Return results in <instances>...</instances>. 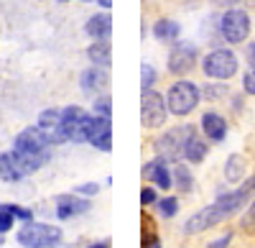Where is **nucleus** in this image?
I'll return each instance as SVG.
<instances>
[{
	"instance_id": "1",
	"label": "nucleus",
	"mask_w": 255,
	"mask_h": 248,
	"mask_svg": "<svg viewBox=\"0 0 255 248\" xmlns=\"http://www.w3.org/2000/svg\"><path fill=\"white\" fill-rule=\"evenodd\" d=\"M51 146H54V143L44 136V131H41L38 126L20 131L15 136V141H13V151L26 161V167H28L31 174L36 169H41L51 159Z\"/></svg>"
},
{
	"instance_id": "2",
	"label": "nucleus",
	"mask_w": 255,
	"mask_h": 248,
	"mask_svg": "<svg viewBox=\"0 0 255 248\" xmlns=\"http://www.w3.org/2000/svg\"><path fill=\"white\" fill-rule=\"evenodd\" d=\"M18 243L26 248H56L61 243V228L46 223H33L28 220L23 228L18 231Z\"/></svg>"
},
{
	"instance_id": "3",
	"label": "nucleus",
	"mask_w": 255,
	"mask_h": 248,
	"mask_svg": "<svg viewBox=\"0 0 255 248\" xmlns=\"http://www.w3.org/2000/svg\"><path fill=\"white\" fill-rule=\"evenodd\" d=\"M61 123H64V133L74 143H87L90 133H92V123L95 115H90L87 110H82L79 105H69L61 110Z\"/></svg>"
},
{
	"instance_id": "4",
	"label": "nucleus",
	"mask_w": 255,
	"mask_h": 248,
	"mask_svg": "<svg viewBox=\"0 0 255 248\" xmlns=\"http://www.w3.org/2000/svg\"><path fill=\"white\" fill-rule=\"evenodd\" d=\"M197 102H199V87L194 82H186V79L174 82L168 95H166V105L174 115H189L197 108Z\"/></svg>"
},
{
	"instance_id": "5",
	"label": "nucleus",
	"mask_w": 255,
	"mask_h": 248,
	"mask_svg": "<svg viewBox=\"0 0 255 248\" xmlns=\"http://www.w3.org/2000/svg\"><path fill=\"white\" fill-rule=\"evenodd\" d=\"M191 133H194V128H191V126L171 128V131H166V133L153 143V149H156V154L163 156L166 161H176L179 156H184V146H186V141H189Z\"/></svg>"
},
{
	"instance_id": "6",
	"label": "nucleus",
	"mask_w": 255,
	"mask_h": 248,
	"mask_svg": "<svg viewBox=\"0 0 255 248\" xmlns=\"http://www.w3.org/2000/svg\"><path fill=\"white\" fill-rule=\"evenodd\" d=\"M202 69L212 79H230L232 74L238 72V56L232 54L230 49H215L212 54L204 56Z\"/></svg>"
},
{
	"instance_id": "7",
	"label": "nucleus",
	"mask_w": 255,
	"mask_h": 248,
	"mask_svg": "<svg viewBox=\"0 0 255 248\" xmlns=\"http://www.w3.org/2000/svg\"><path fill=\"white\" fill-rule=\"evenodd\" d=\"M166 115H168V105L166 100L153 92V90H143L140 95V120L145 128H158L166 123Z\"/></svg>"
},
{
	"instance_id": "8",
	"label": "nucleus",
	"mask_w": 255,
	"mask_h": 248,
	"mask_svg": "<svg viewBox=\"0 0 255 248\" xmlns=\"http://www.w3.org/2000/svg\"><path fill=\"white\" fill-rule=\"evenodd\" d=\"M220 31L225 36V41L230 44H240V41L248 38L250 33V15L240 8H232L222 15V23H220Z\"/></svg>"
},
{
	"instance_id": "9",
	"label": "nucleus",
	"mask_w": 255,
	"mask_h": 248,
	"mask_svg": "<svg viewBox=\"0 0 255 248\" xmlns=\"http://www.w3.org/2000/svg\"><path fill=\"white\" fill-rule=\"evenodd\" d=\"M227 215L220 210V205H207V208H202L199 213H194L186 223H184V233L186 236H194V233H202V231H209L215 228V225H220V220H225Z\"/></svg>"
},
{
	"instance_id": "10",
	"label": "nucleus",
	"mask_w": 255,
	"mask_h": 248,
	"mask_svg": "<svg viewBox=\"0 0 255 248\" xmlns=\"http://www.w3.org/2000/svg\"><path fill=\"white\" fill-rule=\"evenodd\" d=\"M194 64H197V46L194 44L181 41L168 54V72H174V74H186L194 69Z\"/></svg>"
},
{
	"instance_id": "11",
	"label": "nucleus",
	"mask_w": 255,
	"mask_h": 248,
	"mask_svg": "<svg viewBox=\"0 0 255 248\" xmlns=\"http://www.w3.org/2000/svg\"><path fill=\"white\" fill-rule=\"evenodd\" d=\"M253 192H255V177H253V179H248V182L243 184L240 190L220 195V197H217V205H220V210H222V213H225V215L230 218V215L240 213V208H245Z\"/></svg>"
},
{
	"instance_id": "12",
	"label": "nucleus",
	"mask_w": 255,
	"mask_h": 248,
	"mask_svg": "<svg viewBox=\"0 0 255 248\" xmlns=\"http://www.w3.org/2000/svg\"><path fill=\"white\" fill-rule=\"evenodd\" d=\"M38 128L44 131V136L54 143V146H61L67 143V133H64V123H61V110L51 108V110H44L38 115Z\"/></svg>"
},
{
	"instance_id": "13",
	"label": "nucleus",
	"mask_w": 255,
	"mask_h": 248,
	"mask_svg": "<svg viewBox=\"0 0 255 248\" xmlns=\"http://www.w3.org/2000/svg\"><path fill=\"white\" fill-rule=\"evenodd\" d=\"M28 167H26V161L20 159L15 151H3L0 154V179L3 182H18V179H23L28 177Z\"/></svg>"
},
{
	"instance_id": "14",
	"label": "nucleus",
	"mask_w": 255,
	"mask_h": 248,
	"mask_svg": "<svg viewBox=\"0 0 255 248\" xmlns=\"http://www.w3.org/2000/svg\"><path fill=\"white\" fill-rule=\"evenodd\" d=\"M90 210V200L74 195H59L56 197V218L59 220H72L77 215H84Z\"/></svg>"
},
{
	"instance_id": "15",
	"label": "nucleus",
	"mask_w": 255,
	"mask_h": 248,
	"mask_svg": "<svg viewBox=\"0 0 255 248\" xmlns=\"http://www.w3.org/2000/svg\"><path fill=\"white\" fill-rule=\"evenodd\" d=\"M95 149L100 151H113V123L110 118H102V115H95V123H92V133H90V141Z\"/></svg>"
},
{
	"instance_id": "16",
	"label": "nucleus",
	"mask_w": 255,
	"mask_h": 248,
	"mask_svg": "<svg viewBox=\"0 0 255 248\" xmlns=\"http://www.w3.org/2000/svg\"><path fill=\"white\" fill-rule=\"evenodd\" d=\"M143 177H145V179H151L153 184H158L161 190L174 187V177H171V172H168L166 159H163V156H158V159H156V161H151V164H145Z\"/></svg>"
},
{
	"instance_id": "17",
	"label": "nucleus",
	"mask_w": 255,
	"mask_h": 248,
	"mask_svg": "<svg viewBox=\"0 0 255 248\" xmlns=\"http://www.w3.org/2000/svg\"><path fill=\"white\" fill-rule=\"evenodd\" d=\"M202 131L212 143H220L227 136V123L220 113H204L202 115Z\"/></svg>"
},
{
	"instance_id": "18",
	"label": "nucleus",
	"mask_w": 255,
	"mask_h": 248,
	"mask_svg": "<svg viewBox=\"0 0 255 248\" xmlns=\"http://www.w3.org/2000/svg\"><path fill=\"white\" fill-rule=\"evenodd\" d=\"M87 56L95 67H110L113 64V46L108 38H95V44L87 49Z\"/></svg>"
},
{
	"instance_id": "19",
	"label": "nucleus",
	"mask_w": 255,
	"mask_h": 248,
	"mask_svg": "<svg viewBox=\"0 0 255 248\" xmlns=\"http://www.w3.org/2000/svg\"><path fill=\"white\" fill-rule=\"evenodd\" d=\"M105 87H108V72H105V67H92L87 72H82V90L84 92L95 95Z\"/></svg>"
},
{
	"instance_id": "20",
	"label": "nucleus",
	"mask_w": 255,
	"mask_h": 248,
	"mask_svg": "<svg viewBox=\"0 0 255 248\" xmlns=\"http://www.w3.org/2000/svg\"><path fill=\"white\" fill-rule=\"evenodd\" d=\"M207 151H209V143L204 138H199L197 133H191L189 141H186V146H184V159L189 164H202L204 156H207Z\"/></svg>"
},
{
	"instance_id": "21",
	"label": "nucleus",
	"mask_w": 255,
	"mask_h": 248,
	"mask_svg": "<svg viewBox=\"0 0 255 248\" xmlns=\"http://www.w3.org/2000/svg\"><path fill=\"white\" fill-rule=\"evenodd\" d=\"M245 172H248L245 156H240V154L227 156V164H225V179H227V182H232V184L243 182V179H245Z\"/></svg>"
},
{
	"instance_id": "22",
	"label": "nucleus",
	"mask_w": 255,
	"mask_h": 248,
	"mask_svg": "<svg viewBox=\"0 0 255 248\" xmlns=\"http://www.w3.org/2000/svg\"><path fill=\"white\" fill-rule=\"evenodd\" d=\"M113 31V18L108 13H100V15H92L87 20V33L92 38H108Z\"/></svg>"
},
{
	"instance_id": "23",
	"label": "nucleus",
	"mask_w": 255,
	"mask_h": 248,
	"mask_svg": "<svg viewBox=\"0 0 255 248\" xmlns=\"http://www.w3.org/2000/svg\"><path fill=\"white\" fill-rule=\"evenodd\" d=\"M174 187H179V192H191L194 190V177H191L186 164H176L174 167Z\"/></svg>"
},
{
	"instance_id": "24",
	"label": "nucleus",
	"mask_w": 255,
	"mask_h": 248,
	"mask_svg": "<svg viewBox=\"0 0 255 248\" xmlns=\"http://www.w3.org/2000/svg\"><path fill=\"white\" fill-rule=\"evenodd\" d=\"M140 246L143 248H161V238L153 231V220L143 213V233H140Z\"/></svg>"
},
{
	"instance_id": "25",
	"label": "nucleus",
	"mask_w": 255,
	"mask_h": 248,
	"mask_svg": "<svg viewBox=\"0 0 255 248\" xmlns=\"http://www.w3.org/2000/svg\"><path fill=\"white\" fill-rule=\"evenodd\" d=\"M153 33L161 41H176L179 38V23H176V20L163 18V20H158V23L153 26Z\"/></svg>"
},
{
	"instance_id": "26",
	"label": "nucleus",
	"mask_w": 255,
	"mask_h": 248,
	"mask_svg": "<svg viewBox=\"0 0 255 248\" xmlns=\"http://www.w3.org/2000/svg\"><path fill=\"white\" fill-rule=\"evenodd\" d=\"M156 205H158V215H161V218H174L176 210H179V200H176V197H163V200H158Z\"/></svg>"
},
{
	"instance_id": "27",
	"label": "nucleus",
	"mask_w": 255,
	"mask_h": 248,
	"mask_svg": "<svg viewBox=\"0 0 255 248\" xmlns=\"http://www.w3.org/2000/svg\"><path fill=\"white\" fill-rule=\"evenodd\" d=\"M140 74H143V77H140V87H143V90H151L153 82H156V69H153L151 64H143V67H140Z\"/></svg>"
},
{
	"instance_id": "28",
	"label": "nucleus",
	"mask_w": 255,
	"mask_h": 248,
	"mask_svg": "<svg viewBox=\"0 0 255 248\" xmlns=\"http://www.w3.org/2000/svg\"><path fill=\"white\" fill-rule=\"evenodd\" d=\"M13 223H15L13 213L5 208V205H0V236H3V233H8V231L13 228Z\"/></svg>"
},
{
	"instance_id": "29",
	"label": "nucleus",
	"mask_w": 255,
	"mask_h": 248,
	"mask_svg": "<svg viewBox=\"0 0 255 248\" xmlns=\"http://www.w3.org/2000/svg\"><path fill=\"white\" fill-rule=\"evenodd\" d=\"M95 115H102V118H110L113 115V102L110 97H100L95 102Z\"/></svg>"
},
{
	"instance_id": "30",
	"label": "nucleus",
	"mask_w": 255,
	"mask_h": 248,
	"mask_svg": "<svg viewBox=\"0 0 255 248\" xmlns=\"http://www.w3.org/2000/svg\"><path fill=\"white\" fill-rule=\"evenodd\" d=\"M3 205L13 213V218H15V220H26V223H28V220L33 218V213H31V210H26V208H20V205H8V202H3Z\"/></svg>"
},
{
	"instance_id": "31",
	"label": "nucleus",
	"mask_w": 255,
	"mask_h": 248,
	"mask_svg": "<svg viewBox=\"0 0 255 248\" xmlns=\"http://www.w3.org/2000/svg\"><path fill=\"white\" fill-rule=\"evenodd\" d=\"M243 87H245L248 95H255V67H250V69L245 72V77H243Z\"/></svg>"
},
{
	"instance_id": "32",
	"label": "nucleus",
	"mask_w": 255,
	"mask_h": 248,
	"mask_svg": "<svg viewBox=\"0 0 255 248\" xmlns=\"http://www.w3.org/2000/svg\"><path fill=\"white\" fill-rule=\"evenodd\" d=\"M77 195H84V197H90V195H97L100 192V184H95V182H87V184H77V190H74Z\"/></svg>"
},
{
	"instance_id": "33",
	"label": "nucleus",
	"mask_w": 255,
	"mask_h": 248,
	"mask_svg": "<svg viewBox=\"0 0 255 248\" xmlns=\"http://www.w3.org/2000/svg\"><path fill=\"white\" fill-rule=\"evenodd\" d=\"M156 202H158L156 190H151V187H143V192H140V205H156Z\"/></svg>"
},
{
	"instance_id": "34",
	"label": "nucleus",
	"mask_w": 255,
	"mask_h": 248,
	"mask_svg": "<svg viewBox=\"0 0 255 248\" xmlns=\"http://www.w3.org/2000/svg\"><path fill=\"white\" fill-rule=\"evenodd\" d=\"M230 241H232V233H222L217 241H212L207 248H227V246H230Z\"/></svg>"
},
{
	"instance_id": "35",
	"label": "nucleus",
	"mask_w": 255,
	"mask_h": 248,
	"mask_svg": "<svg viewBox=\"0 0 255 248\" xmlns=\"http://www.w3.org/2000/svg\"><path fill=\"white\" fill-rule=\"evenodd\" d=\"M243 223H245V225H255V202L250 205V210H248V215H245Z\"/></svg>"
},
{
	"instance_id": "36",
	"label": "nucleus",
	"mask_w": 255,
	"mask_h": 248,
	"mask_svg": "<svg viewBox=\"0 0 255 248\" xmlns=\"http://www.w3.org/2000/svg\"><path fill=\"white\" fill-rule=\"evenodd\" d=\"M248 61H250V64L255 67V41H253V44L248 46Z\"/></svg>"
},
{
	"instance_id": "37",
	"label": "nucleus",
	"mask_w": 255,
	"mask_h": 248,
	"mask_svg": "<svg viewBox=\"0 0 255 248\" xmlns=\"http://www.w3.org/2000/svg\"><path fill=\"white\" fill-rule=\"evenodd\" d=\"M220 5H238V3H248V0H215Z\"/></svg>"
},
{
	"instance_id": "38",
	"label": "nucleus",
	"mask_w": 255,
	"mask_h": 248,
	"mask_svg": "<svg viewBox=\"0 0 255 248\" xmlns=\"http://www.w3.org/2000/svg\"><path fill=\"white\" fill-rule=\"evenodd\" d=\"M90 248H110V243L108 241H100V243H92Z\"/></svg>"
},
{
	"instance_id": "39",
	"label": "nucleus",
	"mask_w": 255,
	"mask_h": 248,
	"mask_svg": "<svg viewBox=\"0 0 255 248\" xmlns=\"http://www.w3.org/2000/svg\"><path fill=\"white\" fill-rule=\"evenodd\" d=\"M97 3H100L102 8H110V5H113V0H97Z\"/></svg>"
},
{
	"instance_id": "40",
	"label": "nucleus",
	"mask_w": 255,
	"mask_h": 248,
	"mask_svg": "<svg viewBox=\"0 0 255 248\" xmlns=\"http://www.w3.org/2000/svg\"><path fill=\"white\" fill-rule=\"evenodd\" d=\"M87 3H90V0H87Z\"/></svg>"
},
{
	"instance_id": "41",
	"label": "nucleus",
	"mask_w": 255,
	"mask_h": 248,
	"mask_svg": "<svg viewBox=\"0 0 255 248\" xmlns=\"http://www.w3.org/2000/svg\"><path fill=\"white\" fill-rule=\"evenodd\" d=\"M61 3H64V0H61Z\"/></svg>"
}]
</instances>
